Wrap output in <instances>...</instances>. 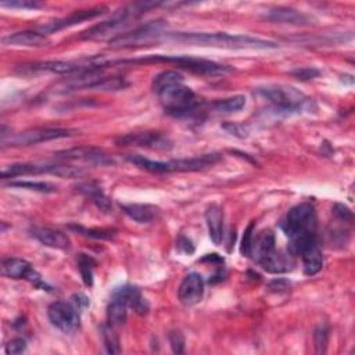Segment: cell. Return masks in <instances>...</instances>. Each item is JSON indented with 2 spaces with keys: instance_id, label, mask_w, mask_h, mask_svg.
Instances as JSON below:
<instances>
[{
  "instance_id": "cell-20",
  "label": "cell",
  "mask_w": 355,
  "mask_h": 355,
  "mask_svg": "<svg viewBox=\"0 0 355 355\" xmlns=\"http://www.w3.org/2000/svg\"><path fill=\"white\" fill-rule=\"evenodd\" d=\"M302 258V269L306 276L316 275L323 266V255L318 243V239L306 244L300 254Z\"/></svg>"
},
{
  "instance_id": "cell-31",
  "label": "cell",
  "mask_w": 355,
  "mask_h": 355,
  "mask_svg": "<svg viewBox=\"0 0 355 355\" xmlns=\"http://www.w3.org/2000/svg\"><path fill=\"white\" fill-rule=\"evenodd\" d=\"M8 186L12 187H21V189H29L36 190L42 193H53L57 190V186L49 183V182H32V180H24V182H11Z\"/></svg>"
},
{
  "instance_id": "cell-4",
  "label": "cell",
  "mask_w": 355,
  "mask_h": 355,
  "mask_svg": "<svg viewBox=\"0 0 355 355\" xmlns=\"http://www.w3.org/2000/svg\"><path fill=\"white\" fill-rule=\"evenodd\" d=\"M126 159L148 172L154 173H169V172H196L202 171L205 168H209L215 165L218 161L222 159V155L219 153H209L202 154L198 157L191 158H179V159H169V161H154L148 159L143 155L132 154L128 155Z\"/></svg>"
},
{
  "instance_id": "cell-34",
  "label": "cell",
  "mask_w": 355,
  "mask_h": 355,
  "mask_svg": "<svg viewBox=\"0 0 355 355\" xmlns=\"http://www.w3.org/2000/svg\"><path fill=\"white\" fill-rule=\"evenodd\" d=\"M1 7H10V8H22V10H32L42 7V3L35 0H14V1H1Z\"/></svg>"
},
{
  "instance_id": "cell-7",
  "label": "cell",
  "mask_w": 355,
  "mask_h": 355,
  "mask_svg": "<svg viewBox=\"0 0 355 355\" xmlns=\"http://www.w3.org/2000/svg\"><path fill=\"white\" fill-rule=\"evenodd\" d=\"M53 173L60 178H79L85 173L82 168L72 165H58V164H39V162H18L7 165L1 169V178H15L26 175H42Z\"/></svg>"
},
{
  "instance_id": "cell-39",
  "label": "cell",
  "mask_w": 355,
  "mask_h": 355,
  "mask_svg": "<svg viewBox=\"0 0 355 355\" xmlns=\"http://www.w3.org/2000/svg\"><path fill=\"white\" fill-rule=\"evenodd\" d=\"M176 247H178L179 251H182L184 254H193L194 252V247H193L191 241L187 237H184V236H179Z\"/></svg>"
},
{
  "instance_id": "cell-21",
  "label": "cell",
  "mask_w": 355,
  "mask_h": 355,
  "mask_svg": "<svg viewBox=\"0 0 355 355\" xmlns=\"http://www.w3.org/2000/svg\"><path fill=\"white\" fill-rule=\"evenodd\" d=\"M265 19L279 24H291V25H308L311 22V18L294 8L288 7H276L269 10L265 14Z\"/></svg>"
},
{
  "instance_id": "cell-40",
  "label": "cell",
  "mask_w": 355,
  "mask_h": 355,
  "mask_svg": "<svg viewBox=\"0 0 355 355\" xmlns=\"http://www.w3.org/2000/svg\"><path fill=\"white\" fill-rule=\"evenodd\" d=\"M78 300H75V304L78 305V309H79V306H87V304H89V300L83 295V294H78V295H75Z\"/></svg>"
},
{
  "instance_id": "cell-38",
  "label": "cell",
  "mask_w": 355,
  "mask_h": 355,
  "mask_svg": "<svg viewBox=\"0 0 355 355\" xmlns=\"http://www.w3.org/2000/svg\"><path fill=\"white\" fill-rule=\"evenodd\" d=\"M333 212L344 222H351L352 220V212L349 211V208H347L343 204H336L333 208Z\"/></svg>"
},
{
  "instance_id": "cell-26",
  "label": "cell",
  "mask_w": 355,
  "mask_h": 355,
  "mask_svg": "<svg viewBox=\"0 0 355 355\" xmlns=\"http://www.w3.org/2000/svg\"><path fill=\"white\" fill-rule=\"evenodd\" d=\"M128 302L118 294L112 293V298L108 302L107 306V319L108 323L115 326H121L126 322V316H128Z\"/></svg>"
},
{
  "instance_id": "cell-16",
  "label": "cell",
  "mask_w": 355,
  "mask_h": 355,
  "mask_svg": "<svg viewBox=\"0 0 355 355\" xmlns=\"http://www.w3.org/2000/svg\"><path fill=\"white\" fill-rule=\"evenodd\" d=\"M55 158L61 159H79L85 161L89 164H97V165H107L111 162L108 155L96 147H87V146H80V147H73L69 150L58 151L54 154Z\"/></svg>"
},
{
  "instance_id": "cell-17",
  "label": "cell",
  "mask_w": 355,
  "mask_h": 355,
  "mask_svg": "<svg viewBox=\"0 0 355 355\" xmlns=\"http://www.w3.org/2000/svg\"><path fill=\"white\" fill-rule=\"evenodd\" d=\"M32 237H35L40 244L57 248V250H65L69 247V239L65 233L57 229L51 227H43V226H35L31 229Z\"/></svg>"
},
{
  "instance_id": "cell-27",
  "label": "cell",
  "mask_w": 355,
  "mask_h": 355,
  "mask_svg": "<svg viewBox=\"0 0 355 355\" xmlns=\"http://www.w3.org/2000/svg\"><path fill=\"white\" fill-rule=\"evenodd\" d=\"M245 105V97L241 94L237 96H232V97H226V98H220L212 103V108L218 112H223V114H232V112H237L240 111L243 107Z\"/></svg>"
},
{
  "instance_id": "cell-3",
  "label": "cell",
  "mask_w": 355,
  "mask_h": 355,
  "mask_svg": "<svg viewBox=\"0 0 355 355\" xmlns=\"http://www.w3.org/2000/svg\"><path fill=\"white\" fill-rule=\"evenodd\" d=\"M316 211L311 202L290 208L282 222V229L290 241V252L300 254L306 244L316 240Z\"/></svg>"
},
{
  "instance_id": "cell-28",
  "label": "cell",
  "mask_w": 355,
  "mask_h": 355,
  "mask_svg": "<svg viewBox=\"0 0 355 355\" xmlns=\"http://www.w3.org/2000/svg\"><path fill=\"white\" fill-rule=\"evenodd\" d=\"M101 337H103V343H104L105 351L108 354H119L121 352L119 338H118L112 324L107 323V324L101 326Z\"/></svg>"
},
{
  "instance_id": "cell-9",
  "label": "cell",
  "mask_w": 355,
  "mask_h": 355,
  "mask_svg": "<svg viewBox=\"0 0 355 355\" xmlns=\"http://www.w3.org/2000/svg\"><path fill=\"white\" fill-rule=\"evenodd\" d=\"M73 135V130L71 129H62V128H36L19 133H11L10 136H1V144L12 146V147H21V146H31L37 144L42 141H49L54 139H62L69 137Z\"/></svg>"
},
{
  "instance_id": "cell-33",
  "label": "cell",
  "mask_w": 355,
  "mask_h": 355,
  "mask_svg": "<svg viewBox=\"0 0 355 355\" xmlns=\"http://www.w3.org/2000/svg\"><path fill=\"white\" fill-rule=\"evenodd\" d=\"M252 245H254V220L248 223V226L244 230L240 252L243 257H251L252 255Z\"/></svg>"
},
{
  "instance_id": "cell-18",
  "label": "cell",
  "mask_w": 355,
  "mask_h": 355,
  "mask_svg": "<svg viewBox=\"0 0 355 355\" xmlns=\"http://www.w3.org/2000/svg\"><path fill=\"white\" fill-rule=\"evenodd\" d=\"M257 262L269 273H283L288 272L293 266V259L290 254H286L280 250H270L262 257L257 258Z\"/></svg>"
},
{
  "instance_id": "cell-6",
  "label": "cell",
  "mask_w": 355,
  "mask_h": 355,
  "mask_svg": "<svg viewBox=\"0 0 355 355\" xmlns=\"http://www.w3.org/2000/svg\"><path fill=\"white\" fill-rule=\"evenodd\" d=\"M148 62H166L178 65L179 68L191 71L198 75H223L230 71L226 65L216 64L214 61L202 60V58H194L190 55H147L143 58H135V60H121V61H112V64H148Z\"/></svg>"
},
{
  "instance_id": "cell-2",
  "label": "cell",
  "mask_w": 355,
  "mask_h": 355,
  "mask_svg": "<svg viewBox=\"0 0 355 355\" xmlns=\"http://www.w3.org/2000/svg\"><path fill=\"white\" fill-rule=\"evenodd\" d=\"M176 42L190 46H207L219 49H276L275 42L250 35H232L226 32H179L169 36Z\"/></svg>"
},
{
  "instance_id": "cell-25",
  "label": "cell",
  "mask_w": 355,
  "mask_h": 355,
  "mask_svg": "<svg viewBox=\"0 0 355 355\" xmlns=\"http://www.w3.org/2000/svg\"><path fill=\"white\" fill-rule=\"evenodd\" d=\"M119 208L137 223H150L155 219L158 208L150 204H119Z\"/></svg>"
},
{
  "instance_id": "cell-13",
  "label": "cell",
  "mask_w": 355,
  "mask_h": 355,
  "mask_svg": "<svg viewBox=\"0 0 355 355\" xmlns=\"http://www.w3.org/2000/svg\"><path fill=\"white\" fill-rule=\"evenodd\" d=\"M118 146H136L146 147L151 150L166 151L172 148V141L168 136L158 132H139V133H128L121 136L115 141Z\"/></svg>"
},
{
  "instance_id": "cell-10",
  "label": "cell",
  "mask_w": 355,
  "mask_h": 355,
  "mask_svg": "<svg viewBox=\"0 0 355 355\" xmlns=\"http://www.w3.org/2000/svg\"><path fill=\"white\" fill-rule=\"evenodd\" d=\"M162 22L153 21L143 26L133 29L132 32H125L122 35H116L110 40V46L115 49L121 47H133L147 44L150 42L157 40V37L162 33Z\"/></svg>"
},
{
  "instance_id": "cell-23",
  "label": "cell",
  "mask_w": 355,
  "mask_h": 355,
  "mask_svg": "<svg viewBox=\"0 0 355 355\" xmlns=\"http://www.w3.org/2000/svg\"><path fill=\"white\" fill-rule=\"evenodd\" d=\"M114 294L121 295L129 305V308H132L136 313L139 315H146L148 312V302L146 301V298L141 295L139 287L136 286H130V284H125L122 287H118L114 290Z\"/></svg>"
},
{
  "instance_id": "cell-35",
  "label": "cell",
  "mask_w": 355,
  "mask_h": 355,
  "mask_svg": "<svg viewBox=\"0 0 355 355\" xmlns=\"http://www.w3.org/2000/svg\"><path fill=\"white\" fill-rule=\"evenodd\" d=\"M26 349V341L24 338H12L7 343L6 345V354L7 355H18V354H22L25 352Z\"/></svg>"
},
{
  "instance_id": "cell-1",
  "label": "cell",
  "mask_w": 355,
  "mask_h": 355,
  "mask_svg": "<svg viewBox=\"0 0 355 355\" xmlns=\"http://www.w3.org/2000/svg\"><path fill=\"white\" fill-rule=\"evenodd\" d=\"M153 90L165 112L180 116L194 111L201 100L184 85L183 76L176 71H162L153 79Z\"/></svg>"
},
{
  "instance_id": "cell-37",
  "label": "cell",
  "mask_w": 355,
  "mask_h": 355,
  "mask_svg": "<svg viewBox=\"0 0 355 355\" xmlns=\"http://www.w3.org/2000/svg\"><path fill=\"white\" fill-rule=\"evenodd\" d=\"M294 76H297L298 79H312L315 76L319 75V71L316 68H309V67H305V68H300V69H295L291 72Z\"/></svg>"
},
{
  "instance_id": "cell-30",
  "label": "cell",
  "mask_w": 355,
  "mask_h": 355,
  "mask_svg": "<svg viewBox=\"0 0 355 355\" xmlns=\"http://www.w3.org/2000/svg\"><path fill=\"white\" fill-rule=\"evenodd\" d=\"M78 265H79V270H80V275H82V279H83L85 284L92 286L93 284V265H94V261L86 254H79Z\"/></svg>"
},
{
  "instance_id": "cell-11",
  "label": "cell",
  "mask_w": 355,
  "mask_h": 355,
  "mask_svg": "<svg viewBox=\"0 0 355 355\" xmlns=\"http://www.w3.org/2000/svg\"><path fill=\"white\" fill-rule=\"evenodd\" d=\"M47 316L51 324L64 333H72L79 327V312L69 302L55 301L50 304Z\"/></svg>"
},
{
  "instance_id": "cell-32",
  "label": "cell",
  "mask_w": 355,
  "mask_h": 355,
  "mask_svg": "<svg viewBox=\"0 0 355 355\" xmlns=\"http://www.w3.org/2000/svg\"><path fill=\"white\" fill-rule=\"evenodd\" d=\"M329 343V327L324 324H319L313 333V344L316 354H324Z\"/></svg>"
},
{
  "instance_id": "cell-14",
  "label": "cell",
  "mask_w": 355,
  "mask_h": 355,
  "mask_svg": "<svg viewBox=\"0 0 355 355\" xmlns=\"http://www.w3.org/2000/svg\"><path fill=\"white\" fill-rule=\"evenodd\" d=\"M204 279L200 273L191 272L183 277L178 288V298L182 305L193 306L202 300Z\"/></svg>"
},
{
  "instance_id": "cell-12",
  "label": "cell",
  "mask_w": 355,
  "mask_h": 355,
  "mask_svg": "<svg viewBox=\"0 0 355 355\" xmlns=\"http://www.w3.org/2000/svg\"><path fill=\"white\" fill-rule=\"evenodd\" d=\"M1 273L4 276L10 277V279H14V280H18V279L28 280L35 287L47 290V286L43 282L42 276L33 269V266L28 261H25L22 258L12 257V258L3 259V262H1Z\"/></svg>"
},
{
  "instance_id": "cell-8",
  "label": "cell",
  "mask_w": 355,
  "mask_h": 355,
  "mask_svg": "<svg viewBox=\"0 0 355 355\" xmlns=\"http://www.w3.org/2000/svg\"><path fill=\"white\" fill-rule=\"evenodd\" d=\"M258 93L265 97L270 104H273L279 111H298L305 104L306 100L302 93L297 92L290 86H277L270 85L265 87H259Z\"/></svg>"
},
{
  "instance_id": "cell-24",
  "label": "cell",
  "mask_w": 355,
  "mask_h": 355,
  "mask_svg": "<svg viewBox=\"0 0 355 355\" xmlns=\"http://www.w3.org/2000/svg\"><path fill=\"white\" fill-rule=\"evenodd\" d=\"M76 189H78L79 193H82L83 196H86L101 212L110 214V212L112 211L111 201H110L108 197L104 194V191L101 190V187H100L98 184H96L94 182L80 183Z\"/></svg>"
},
{
  "instance_id": "cell-29",
  "label": "cell",
  "mask_w": 355,
  "mask_h": 355,
  "mask_svg": "<svg viewBox=\"0 0 355 355\" xmlns=\"http://www.w3.org/2000/svg\"><path fill=\"white\" fill-rule=\"evenodd\" d=\"M69 229L76 232V233H79V234L92 237V239L110 240V239H112L115 236V232L110 230V229H87V227H83L80 225H69Z\"/></svg>"
},
{
  "instance_id": "cell-22",
  "label": "cell",
  "mask_w": 355,
  "mask_h": 355,
  "mask_svg": "<svg viewBox=\"0 0 355 355\" xmlns=\"http://www.w3.org/2000/svg\"><path fill=\"white\" fill-rule=\"evenodd\" d=\"M205 220L208 233L215 245H219L223 239V211L219 205L211 204L205 209Z\"/></svg>"
},
{
  "instance_id": "cell-5",
  "label": "cell",
  "mask_w": 355,
  "mask_h": 355,
  "mask_svg": "<svg viewBox=\"0 0 355 355\" xmlns=\"http://www.w3.org/2000/svg\"><path fill=\"white\" fill-rule=\"evenodd\" d=\"M158 3H135L130 6H126L112 14L111 18L93 25L87 31L82 33V39H105L112 35H115L122 28L128 26L133 19H136L140 14L146 12L150 7H157Z\"/></svg>"
},
{
  "instance_id": "cell-19",
  "label": "cell",
  "mask_w": 355,
  "mask_h": 355,
  "mask_svg": "<svg viewBox=\"0 0 355 355\" xmlns=\"http://www.w3.org/2000/svg\"><path fill=\"white\" fill-rule=\"evenodd\" d=\"M4 46H15V47H42L49 43V39L44 33L39 31H22L15 32L12 35L4 36L1 39Z\"/></svg>"
},
{
  "instance_id": "cell-15",
  "label": "cell",
  "mask_w": 355,
  "mask_h": 355,
  "mask_svg": "<svg viewBox=\"0 0 355 355\" xmlns=\"http://www.w3.org/2000/svg\"><path fill=\"white\" fill-rule=\"evenodd\" d=\"M105 10H107L105 7H94V8H89V10H79V11H75V12L69 14L65 18H60V19H55L53 22H47L44 25H40L37 28V31L46 35V33L55 32V31H60V29H64V28H69V26H73V25L80 24L83 21L93 19V18L104 14Z\"/></svg>"
},
{
  "instance_id": "cell-36",
  "label": "cell",
  "mask_w": 355,
  "mask_h": 355,
  "mask_svg": "<svg viewBox=\"0 0 355 355\" xmlns=\"http://www.w3.org/2000/svg\"><path fill=\"white\" fill-rule=\"evenodd\" d=\"M169 343L172 347V351L175 354H182L184 351V337L180 331L173 330L169 333Z\"/></svg>"
}]
</instances>
